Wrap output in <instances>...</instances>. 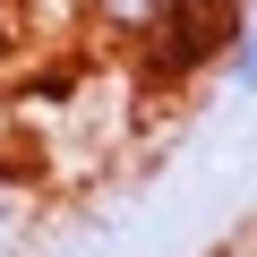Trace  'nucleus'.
Masks as SVG:
<instances>
[{
	"label": "nucleus",
	"instance_id": "1",
	"mask_svg": "<svg viewBox=\"0 0 257 257\" xmlns=\"http://www.w3.org/2000/svg\"><path fill=\"white\" fill-rule=\"evenodd\" d=\"M26 240H35V206H26V189L0 180V257H26Z\"/></svg>",
	"mask_w": 257,
	"mask_h": 257
},
{
	"label": "nucleus",
	"instance_id": "2",
	"mask_svg": "<svg viewBox=\"0 0 257 257\" xmlns=\"http://www.w3.org/2000/svg\"><path fill=\"white\" fill-rule=\"evenodd\" d=\"M223 77L257 103V26H231V35H223Z\"/></svg>",
	"mask_w": 257,
	"mask_h": 257
}]
</instances>
